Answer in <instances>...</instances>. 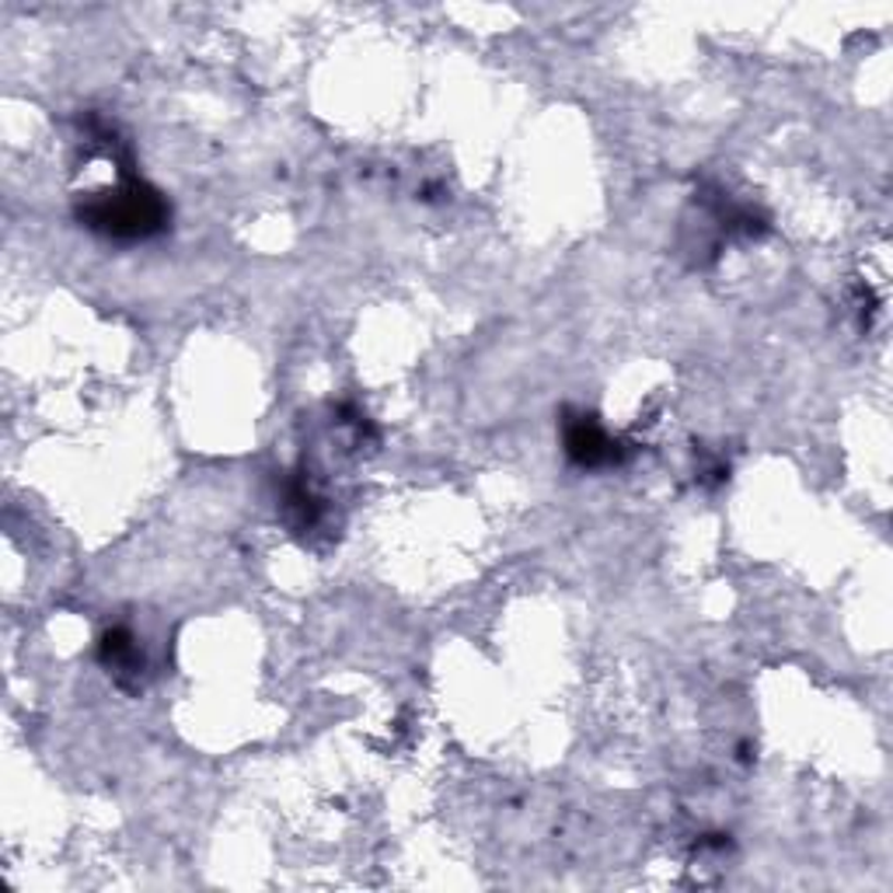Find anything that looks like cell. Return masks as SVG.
Returning a JSON list of instances; mask_svg holds the SVG:
<instances>
[{"instance_id":"obj_1","label":"cell","mask_w":893,"mask_h":893,"mask_svg":"<svg viewBox=\"0 0 893 893\" xmlns=\"http://www.w3.org/2000/svg\"><path fill=\"white\" fill-rule=\"evenodd\" d=\"M565 443H569V454L583 464H600V461H611L615 451H611V440H607L594 422L580 419L573 430L565 433Z\"/></svg>"}]
</instances>
